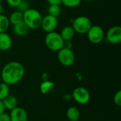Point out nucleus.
I'll return each instance as SVG.
<instances>
[{"label":"nucleus","instance_id":"nucleus-1","mask_svg":"<svg viewBox=\"0 0 121 121\" xmlns=\"http://www.w3.org/2000/svg\"><path fill=\"white\" fill-rule=\"evenodd\" d=\"M2 82L10 85L18 84L25 75V67L19 62L11 61L6 63L1 73Z\"/></svg>","mask_w":121,"mask_h":121},{"label":"nucleus","instance_id":"nucleus-2","mask_svg":"<svg viewBox=\"0 0 121 121\" xmlns=\"http://www.w3.org/2000/svg\"><path fill=\"white\" fill-rule=\"evenodd\" d=\"M43 16L39 11L30 8L23 13V21L29 29L36 30L40 28Z\"/></svg>","mask_w":121,"mask_h":121},{"label":"nucleus","instance_id":"nucleus-3","mask_svg":"<svg viewBox=\"0 0 121 121\" xmlns=\"http://www.w3.org/2000/svg\"><path fill=\"white\" fill-rule=\"evenodd\" d=\"M65 41L62 40L60 33L56 31L48 33L45 37V44L46 47L54 52H58L64 47Z\"/></svg>","mask_w":121,"mask_h":121},{"label":"nucleus","instance_id":"nucleus-4","mask_svg":"<svg viewBox=\"0 0 121 121\" xmlns=\"http://www.w3.org/2000/svg\"><path fill=\"white\" fill-rule=\"evenodd\" d=\"M92 25L91 19L85 16H79L72 20V27L78 34H86Z\"/></svg>","mask_w":121,"mask_h":121},{"label":"nucleus","instance_id":"nucleus-5","mask_svg":"<svg viewBox=\"0 0 121 121\" xmlns=\"http://www.w3.org/2000/svg\"><path fill=\"white\" fill-rule=\"evenodd\" d=\"M88 40L93 44L101 43L105 38V31L99 25H92L86 33Z\"/></svg>","mask_w":121,"mask_h":121},{"label":"nucleus","instance_id":"nucleus-6","mask_svg":"<svg viewBox=\"0 0 121 121\" xmlns=\"http://www.w3.org/2000/svg\"><path fill=\"white\" fill-rule=\"evenodd\" d=\"M57 52V58L62 65L65 67H70L74 63L76 57L72 49L63 48Z\"/></svg>","mask_w":121,"mask_h":121},{"label":"nucleus","instance_id":"nucleus-7","mask_svg":"<svg viewBox=\"0 0 121 121\" xmlns=\"http://www.w3.org/2000/svg\"><path fill=\"white\" fill-rule=\"evenodd\" d=\"M72 97L74 101L79 104L84 105L89 103L91 95L89 91L85 87L79 86L74 89V91H72Z\"/></svg>","mask_w":121,"mask_h":121},{"label":"nucleus","instance_id":"nucleus-8","mask_svg":"<svg viewBox=\"0 0 121 121\" xmlns=\"http://www.w3.org/2000/svg\"><path fill=\"white\" fill-rule=\"evenodd\" d=\"M106 41L111 44H118L121 41V27L120 26H113L108 29L105 33Z\"/></svg>","mask_w":121,"mask_h":121},{"label":"nucleus","instance_id":"nucleus-9","mask_svg":"<svg viewBox=\"0 0 121 121\" xmlns=\"http://www.w3.org/2000/svg\"><path fill=\"white\" fill-rule=\"evenodd\" d=\"M58 26V19L56 17L47 14L43 16L40 28L47 33L55 31Z\"/></svg>","mask_w":121,"mask_h":121},{"label":"nucleus","instance_id":"nucleus-10","mask_svg":"<svg viewBox=\"0 0 121 121\" xmlns=\"http://www.w3.org/2000/svg\"><path fill=\"white\" fill-rule=\"evenodd\" d=\"M11 121H28V113L21 107H16L11 111L9 114Z\"/></svg>","mask_w":121,"mask_h":121},{"label":"nucleus","instance_id":"nucleus-11","mask_svg":"<svg viewBox=\"0 0 121 121\" xmlns=\"http://www.w3.org/2000/svg\"><path fill=\"white\" fill-rule=\"evenodd\" d=\"M13 41L11 37L6 32L0 33V50L7 51L12 47Z\"/></svg>","mask_w":121,"mask_h":121},{"label":"nucleus","instance_id":"nucleus-12","mask_svg":"<svg viewBox=\"0 0 121 121\" xmlns=\"http://www.w3.org/2000/svg\"><path fill=\"white\" fill-rule=\"evenodd\" d=\"M75 34L76 33L72 26H66L63 27L60 33V36L64 41H72Z\"/></svg>","mask_w":121,"mask_h":121},{"label":"nucleus","instance_id":"nucleus-13","mask_svg":"<svg viewBox=\"0 0 121 121\" xmlns=\"http://www.w3.org/2000/svg\"><path fill=\"white\" fill-rule=\"evenodd\" d=\"M2 101L4 103L5 108L9 111L13 110L18 106V99L13 95H8L4 99L2 100Z\"/></svg>","mask_w":121,"mask_h":121},{"label":"nucleus","instance_id":"nucleus-14","mask_svg":"<svg viewBox=\"0 0 121 121\" xmlns=\"http://www.w3.org/2000/svg\"><path fill=\"white\" fill-rule=\"evenodd\" d=\"M12 30L15 35L18 36H24L28 34L30 29L23 21L21 23H19L16 25L13 26Z\"/></svg>","mask_w":121,"mask_h":121},{"label":"nucleus","instance_id":"nucleus-15","mask_svg":"<svg viewBox=\"0 0 121 121\" xmlns=\"http://www.w3.org/2000/svg\"><path fill=\"white\" fill-rule=\"evenodd\" d=\"M67 117L69 121H78L80 118V111L76 107H69L67 111Z\"/></svg>","mask_w":121,"mask_h":121},{"label":"nucleus","instance_id":"nucleus-16","mask_svg":"<svg viewBox=\"0 0 121 121\" xmlns=\"http://www.w3.org/2000/svg\"><path fill=\"white\" fill-rule=\"evenodd\" d=\"M8 18H9L10 24L12 26H14L19 23L23 22V13L18 11H15L12 12Z\"/></svg>","mask_w":121,"mask_h":121},{"label":"nucleus","instance_id":"nucleus-17","mask_svg":"<svg viewBox=\"0 0 121 121\" xmlns=\"http://www.w3.org/2000/svg\"><path fill=\"white\" fill-rule=\"evenodd\" d=\"M54 82L49 80H44L40 85V90L43 94H47L54 88Z\"/></svg>","mask_w":121,"mask_h":121},{"label":"nucleus","instance_id":"nucleus-18","mask_svg":"<svg viewBox=\"0 0 121 121\" xmlns=\"http://www.w3.org/2000/svg\"><path fill=\"white\" fill-rule=\"evenodd\" d=\"M10 22L7 16L4 14L0 15V33H6L10 26Z\"/></svg>","mask_w":121,"mask_h":121},{"label":"nucleus","instance_id":"nucleus-19","mask_svg":"<svg viewBox=\"0 0 121 121\" xmlns=\"http://www.w3.org/2000/svg\"><path fill=\"white\" fill-rule=\"evenodd\" d=\"M47 11L48 15L57 18L61 13V7L58 5H49Z\"/></svg>","mask_w":121,"mask_h":121},{"label":"nucleus","instance_id":"nucleus-20","mask_svg":"<svg viewBox=\"0 0 121 121\" xmlns=\"http://www.w3.org/2000/svg\"><path fill=\"white\" fill-rule=\"evenodd\" d=\"M9 86L4 82L0 83V100L4 99L8 95H9Z\"/></svg>","mask_w":121,"mask_h":121},{"label":"nucleus","instance_id":"nucleus-21","mask_svg":"<svg viewBox=\"0 0 121 121\" xmlns=\"http://www.w3.org/2000/svg\"><path fill=\"white\" fill-rule=\"evenodd\" d=\"M82 0H62V4L68 8H75L79 6Z\"/></svg>","mask_w":121,"mask_h":121},{"label":"nucleus","instance_id":"nucleus-22","mask_svg":"<svg viewBox=\"0 0 121 121\" xmlns=\"http://www.w3.org/2000/svg\"><path fill=\"white\" fill-rule=\"evenodd\" d=\"M16 11H18L21 13H24L26 11L30 9V4L26 0H22L19 5L16 8Z\"/></svg>","mask_w":121,"mask_h":121},{"label":"nucleus","instance_id":"nucleus-23","mask_svg":"<svg viewBox=\"0 0 121 121\" xmlns=\"http://www.w3.org/2000/svg\"><path fill=\"white\" fill-rule=\"evenodd\" d=\"M113 102L117 106H121V90H118L114 95Z\"/></svg>","mask_w":121,"mask_h":121},{"label":"nucleus","instance_id":"nucleus-24","mask_svg":"<svg viewBox=\"0 0 121 121\" xmlns=\"http://www.w3.org/2000/svg\"><path fill=\"white\" fill-rule=\"evenodd\" d=\"M6 1L9 6H10L12 8L16 9L19 5V4L21 2L22 0H6Z\"/></svg>","mask_w":121,"mask_h":121},{"label":"nucleus","instance_id":"nucleus-25","mask_svg":"<svg viewBox=\"0 0 121 121\" xmlns=\"http://www.w3.org/2000/svg\"><path fill=\"white\" fill-rule=\"evenodd\" d=\"M0 121H11L10 116L5 112L0 115Z\"/></svg>","mask_w":121,"mask_h":121},{"label":"nucleus","instance_id":"nucleus-26","mask_svg":"<svg viewBox=\"0 0 121 121\" xmlns=\"http://www.w3.org/2000/svg\"><path fill=\"white\" fill-rule=\"evenodd\" d=\"M47 2L49 5H58L62 4V0H47Z\"/></svg>","mask_w":121,"mask_h":121},{"label":"nucleus","instance_id":"nucleus-27","mask_svg":"<svg viewBox=\"0 0 121 121\" xmlns=\"http://www.w3.org/2000/svg\"><path fill=\"white\" fill-rule=\"evenodd\" d=\"M72 47H73V44L72 41H65L63 48L67 49H72Z\"/></svg>","mask_w":121,"mask_h":121},{"label":"nucleus","instance_id":"nucleus-28","mask_svg":"<svg viewBox=\"0 0 121 121\" xmlns=\"http://www.w3.org/2000/svg\"><path fill=\"white\" fill-rule=\"evenodd\" d=\"M6 111V108L4 107V103L2 101V100H0V115L4 113Z\"/></svg>","mask_w":121,"mask_h":121},{"label":"nucleus","instance_id":"nucleus-29","mask_svg":"<svg viewBox=\"0 0 121 121\" xmlns=\"http://www.w3.org/2000/svg\"><path fill=\"white\" fill-rule=\"evenodd\" d=\"M3 9H4V8H3V5H2V4L0 2V15H1V14H2V13H3Z\"/></svg>","mask_w":121,"mask_h":121},{"label":"nucleus","instance_id":"nucleus-30","mask_svg":"<svg viewBox=\"0 0 121 121\" xmlns=\"http://www.w3.org/2000/svg\"><path fill=\"white\" fill-rule=\"evenodd\" d=\"M2 81H1V75H0V83Z\"/></svg>","mask_w":121,"mask_h":121},{"label":"nucleus","instance_id":"nucleus-31","mask_svg":"<svg viewBox=\"0 0 121 121\" xmlns=\"http://www.w3.org/2000/svg\"><path fill=\"white\" fill-rule=\"evenodd\" d=\"M86 1H93V0H86Z\"/></svg>","mask_w":121,"mask_h":121}]
</instances>
